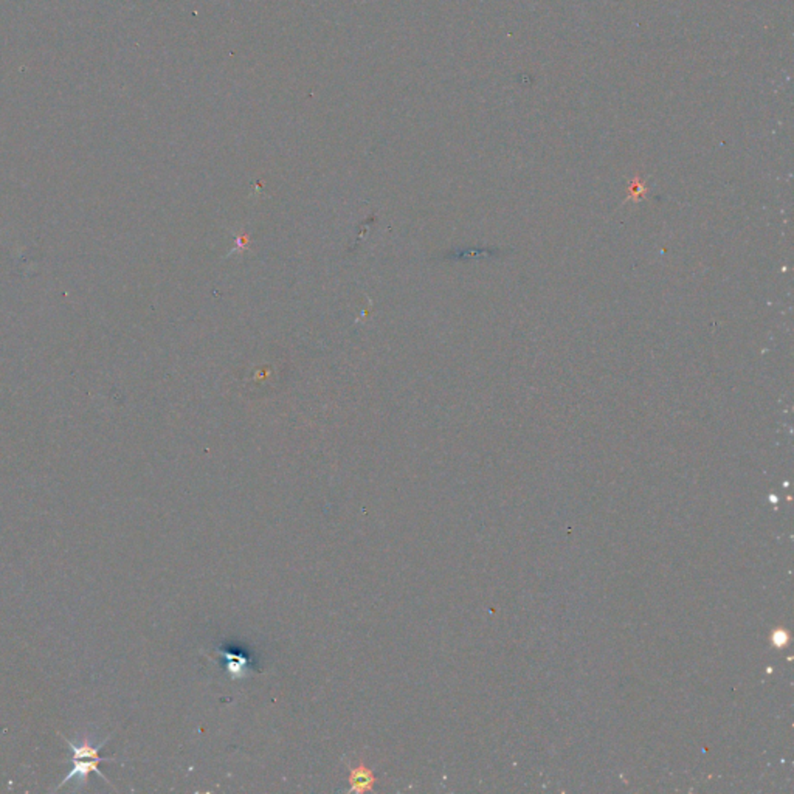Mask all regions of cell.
<instances>
[{
  "label": "cell",
  "mask_w": 794,
  "mask_h": 794,
  "mask_svg": "<svg viewBox=\"0 0 794 794\" xmlns=\"http://www.w3.org/2000/svg\"><path fill=\"white\" fill-rule=\"evenodd\" d=\"M72 771L68 772L66 776V779L62 780V782L58 785V788H62V786L67 785L70 780L76 779L78 780L80 785H84L86 784V777L89 776V772H96L100 777H103L104 780L107 782V779L101 774V771L98 770V765L100 762H110V758H103V757H89L87 761H84L82 757H73L72 756Z\"/></svg>",
  "instance_id": "1"
},
{
  "label": "cell",
  "mask_w": 794,
  "mask_h": 794,
  "mask_svg": "<svg viewBox=\"0 0 794 794\" xmlns=\"http://www.w3.org/2000/svg\"><path fill=\"white\" fill-rule=\"evenodd\" d=\"M350 784H351L350 791H355V793L371 791L374 788L375 777H374L371 770L366 768L365 765L360 763L357 768L351 770Z\"/></svg>",
  "instance_id": "2"
}]
</instances>
